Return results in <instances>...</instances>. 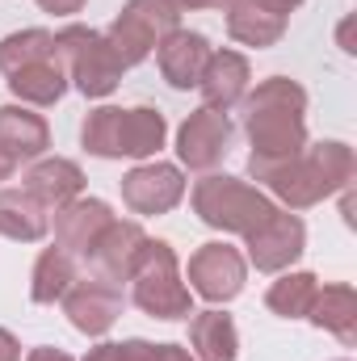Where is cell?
Listing matches in <instances>:
<instances>
[{"label":"cell","instance_id":"52a82bcc","mask_svg":"<svg viewBox=\"0 0 357 361\" xmlns=\"http://www.w3.org/2000/svg\"><path fill=\"white\" fill-rule=\"evenodd\" d=\"M177 17L181 13L173 8V0H131L105 38L114 47V55L122 59V68H135L177 30Z\"/></svg>","mask_w":357,"mask_h":361},{"label":"cell","instance_id":"9c48e42d","mask_svg":"<svg viewBox=\"0 0 357 361\" xmlns=\"http://www.w3.org/2000/svg\"><path fill=\"white\" fill-rule=\"evenodd\" d=\"M63 311L68 319L85 332L101 336L114 328V319L122 315V290L109 277H89V281H72V290L63 294Z\"/></svg>","mask_w":357,"mask_h":361},{"label":"cell","instance_id":"4fadbf2b","mask_svg":"<svg viewBox=\"0 0 357 361\" xmlns=\"http://www.w3.org/2000/svg\"><path fill=\"white\" fill-rule=\"evenodd\" d=\"M114 223V214H109V206L105 202H68V206H59V219H55V244L68 252V257H89L92 248H97V240H101V231Z\"/></svg>","mask_w":357,"mask_h":361},{"label":"cell","instance_id":"f1b7e54d","mask_svg":"<svg viewBox=\"0 0 357 361\" xmlns=\"http://www.w3.org/2000/svg\"><path fill=\"white\" fill-rule=\"evenodd\" d=\"M38 4H42L47 13H63V17H68V13H80V8H85V0H38Z\"/></svg>","mask_w":357,"mask_h":361},{"label":"cell","instance_id":"30bf717a","mask_svg":"<svg viewBox=\"0 0 357 361\" xmlns=\"http://www.w3.org/2000/svg\"><path fill=\"white\" fill-rule=\"evenodd\" d=\"M227 143H231V122H227V114L202 105L198 114L185 118L177 152L189 169H214V164L227 156Z\"/></svg>","mask_w":357,"mask_h":361},{"label":"cell","instance_id":"d6a6232c","mask_svg":"<svg viewBox=\"0 0 357 361\" xmlns=\"http://www.w3.org/2000/svg\"><path fill=\"white\" fill-rule=\"evenodd\" d=\"M25 361H72V357H68V353H59V349H34Z\"/></svg>","mask_w":357,"mask_h":361},{"label":"cell","instance_id":"6da1fadb","mask_svg":"<svg viewBox=\"0 0 357 361\" xmlns=\"http://www.w3.org/2000/svg\"><path fill=\"white\" fill-rule=\"evenodd\" d=\"M303 105L307 92L290 80H265L261 89L248 97V139H253V160L248 169L261 173L273 169L290 156L303 152Z\"/></svg>","mask_w":357,"mask_h":361},{"label":"cell","instance_id":"484cf974","mask_svg":"<svg viewBox=\"0 0 357 361\" xmlns=\"http://www.w3.org/2000/svg\"><path fill=\"white\" fill-rule=\"evenodd\" d=\"M315 294H320V286H315L311 273H286L282 281L269 286L265 302H269V311H277V315H286V319H298V315L311 311Z\"/></svg>","mask_w":357,"mask_h":361},{"label":"cell","instance_id":"5bb4252c","mask_svg":"<svg viewBox=\"0 0 357 361\" xmlns=\"http://www.w3.org/2000/svg\"><path fill=\"white\" fill-rule=\"evenodd\" d=\"M51 147V130L38 114L21 109V105H4L0 109V156L8 164H25L38 160Z\"/></svg>","mask_w":357,"mask_h":361},{"label":"cell","instance_id":"44dd1931","mask_svg":"<svg viewBox=\"0 0 357 361\" xmlns=\"http://www.w3.org/2000/svg\"><path fill=\"white\" fill-rule=\"evenodd\" d=\"M189 345H193V357L202 361H236V324L231 315H219V311H202L193 315L189 324Z\"/></svg>","mask_w":357,"mask_h":361},{"label":"cell","instance_id":"ba28073f","mask_svg":"<svg viewBox=\"0 0 357 361\" xmlns=\"http://www.w3.org/2000/svg\"><path fill=\"white\" fill-rule=\"evenodd\" d=\"M189 281L206 302H227L244 286V257L227 244H202L189 257Z\"/></svg>","mask_w":357,"mask_h":361},{"label":"cell","instance_id":"d4e9b609","mask_svg":"<svg viewBox=\"0 0 357 361\" xmlns=\"http://www.w3.org/2000/svg\"><path fill=\"white\" fill-rule=\"evenodd\" d=\"M55 55H59L55 34H47V30H21V34H8L0 42V72L13 76L17 68L38 63V59H55Z\"/></svg>","mask_w":357,"mask_h":361},{"label":"cell","instance_id":"836d02e7","mask_svg":"<svg viewBox=\"0 0 357 361\" xmlns=\"http://www.w3.org/2000/svg\"><path fill=\"white\" fill-rule=\"evenodd\" d=\"M13 169H17V164H8V160L0 156V180H8V177H13Z\"/></svg>","mask_w":357,"mask_h":361},{"label":"cell","instance_id":"1f68e13d","mask_svg":"<svg viewBox=\"0 0 357 361\" xmlns=\"http://www.w3.org/2000/svg\"><path fill=\"white\" fill-rule=\"evenodd\" d=\"M85 361H118V345H97Z\"/></svg>","mask_w":357,"mask_h":361},{"label":"cell","instance_id":"d6986e66","mask_svg":"<svg viewBox=\"0 0 357 361\" xmlns=\"http://www.w3.org/2000/svg\"><path fill=\"white\" fill-rule=\"evenodd\" d=\"M8 89L17 92L21 101H30V105H51V101H59L63 89H68V68H63L59 55L55 59L25 63V68H17L8 76Z\"/></svg>","mask_w":357,"mask_h":361},{"label":"cell","instance_id":"277c9868","mask_svg":"<svg viewBox=\"0 0 357 361\" xmlns=\"http://www.w3.org/2000/svg\"><path fill=\"white\" fill-rule=\"evenodd\" d=\"M193 210L202 214V223H210L219 231L253 235L273 214V202L236 177H206L193 185Z\"/></svg>","mask_w":357,"mask_h":361},{"label":"cell","instance_id":"4316f807","mask_svg":"<svg viewBox=\"0 0 357 361\" xmlns=\"http://www.w3.org/2000/svg\"><path fill=\"white\" fill-rule=\"evenodd\" d=\"M118 361H193V353H185V349H177V345L126 341V345H118Z\"/></svg>","mask_w":357,"mask_h":361},{"label":"cell","instance_id":"8992f818","mask_svg":"<svg viewBox=\"0 0 357 361\" xmlns=\"http://www.w3.org/2000/svg\"><path fill=\"white\" fill-rule=\"evenodd\" d=\"M55 47H59L63 68H68V80H76V89L85 97H105L118 89L122 59L114 55L105 34L85 30V25H68L63 34H55Z\"/></svg>","mask_w":357,"mask_h":361},{"label":"cell","instance_id":"3957f363","mask_svg":"<svg viewBox=\"0 0 357 361\" xmlns=\"http://www.w3.org/2000/svg\"><path fill=\"white\" fill-rule=\"evenodd\" d=\"M164 114L156 109H92L89 122H85V147L92 156H105V160H118V156H131V160H143V156H156L164 147Z\"/></svg>","mask_w":357,"mask_h":361},{"label":"cell","instance_id":"e0dca14e","mask_svg":"<svg viewBox=\"0 0 357 361\" xmlns=\"http://www.w3.org/2000/svg\"><path fill=\"white\" fill-rule=\"evenodd\" d=\"M143 244H147V235H143L139 223H109L89 257L97 261V269L105 273L109 281H122V277H131V265H135Z\"/></svg>","mask_w":357,"mask_h":361},{"label":"cell","instance_id":"5b68a950","mask_svg":"<svg viewBox=\"0 0 357 361\" xmlns=\"http://www.w3.org/2000/svg\"><path fill=\"white\" fill-rule=\"evenodd\" d=\"M131 281H135V302L156 315V319H181L189 315V290L181 286L177 257L169 244L147 240L131 265Z\"/></svg>","mask_w":357,"mask_h":361},{"label":"cell","instance_id":"7402d4cb","mask_svg":"<svg viewBox=\"0 0 357 361\" xmlns=\"http://www.w3.org/2000/svg\"><path fill=\"white\" fill-rule=\"evenodd\" d=\"M320 328H328V332H337L345 345H353L357 336V298L349 286H328L324 294H315V302H311V311H307Z\"/></svg>","mask_w":357,"mask_h":361},{"label":"cell","instance_id":"cb8c5ba5","mask_svg":"<svg viewBox=\"0 0 357 361\" xmlns=\"http://www.w3.org/2000/svg\"><path fill=\"white\" fill-rule=\"evenodd\" d=\"M72 281H76L72 257H68L63 248H47V252L38 257V265H34V286H30V294H34V302H55V298H63V294L72 290Z\"/></svg>","mask_w":357,"mask_h":361},{"label":"cell","instance_id":"83f0119b","mask_svg":"<svg viewBox=\"0 0 357 361\" xmlns=\"http://www.w3.org/2000/svg\"><path fill=\"white\" fill-rule=\"evenodd\" d=\"M257 8H265V13H273V17H286L290 8H298L303 0H253Z\"/></svg>","mask_w":357,"mask_h":361},{"label":"cell","instance_id":"603a6c76","mask_svg":"<svg viewBox=\"0 0 357 361\" xmlns=\"http://www.w3.org/2000/svg\"><path fill=\"white\" fill-rule=\"evenodd\" d=\"M227 30L244 47H273L282 38V30H286V17H273L265 8H257L253 0H236L231 17H227Z\"/></svg>","mask_w":357,"mask_h":361},{"label":"cell","instance_id":"ac0fdd59","mask_svg":"<svg viewBox=\"0 0 357 361\" xmlns=\"http://www.w3.org/2000/svg\"><path fill=\"white\" fill-rule=\"evenodd\" d=\"M80 189H85V173L72 160H42V164H34L25 173V193L38 197L42 206H55V210L76 202Z\"/></svg>","mask_w":357,"mask_h":361},{"label":"cell","instance_id":"2e32d148","mask_svg":"<svg viewBox=\"0 0 357 361\" xmlns=\"http://www.w3.org/2000/svg\"><path fill=\"white\" fill-rule=\"evenodd\" d=\"M198 89H202V97H206V109L227 114V109L248 92V59L236 55V51H210Z\"/></svg>","mask_w":357,"mask_h":361},{"label":"cell","instance_id":"ffe728a7","mask_svg":"<svg viewBox=\"0 0 357 361\" xmlns=\"http://www.w3.org/2000/svg\"><path fill=\"white\" fill-rule=\"evenodd\" d=\"M47 206L38 197H30L25 189H0V235L8 240H42L47 235Z\"/></svg>","mask_w":357,"mask_h":361},{"label":"cell","instance_id":"7c38bea8","mask_svg":"<svg viewBox=\"0 0 357 361\" xmlns=\"http://www.w3.org/2000/svg\"><path fill=\"white\" fill-rule=\"evenodd\" d=\"M303 240H307V231H303V223L294 219V214H282V210H273L265 223L248 235V252H253V265L265 273H277L286 269L298 252H303Z\"/></svg>","mask_w":357,"mask_h":361},{"label":"cell","instance_id":"9a60e30c","mask_svg":"<svg viewBox=\"0 0 357 361\" xmlns=\"http://www.w3.org/2000/svg\"><path fill=\"white\" fill-rule=\"evenodd\" d=\"M156 59H160V72L173 89H193L206 72V59H210V47L202 34H189V30H173L160 47H156Z\"/></svg>","mask_w":357,"mask_h":361},{"label":"cell","instance_id":"8fae6325","mask_svg":"<svg viewBox=\"0 0 357 361\" xmlns=\"http://www.w3.org/2000/svg\"><path fill=\"white\" fill-rule=\"evenodd\" d=\"M185 193V180L173 164H143L122 177V202L135 214H164L173 210Z\"/></svg>","mask_w":357,"mask_h":361},{"label":"cell","instance_id":"7a4b0ae2","mask_svg":"<svg viewBox=\"0 0 357 361\" xmlns=\"http://www.w3.org/2000/svg\"><path fill=\"white\" fill-rule=\"evenodd\" d=\"M253 177L265 180L269 189L277 197H286L290 206H315L320 197H328L341 185H349V177H353V156H349L345 143H320L307 156L298 152V156H290V160H282L273 169H261Z\"/></svg>","mask_w":357,"mask_h":361},{"label":"cell","instance_id":"4dcf8cb0","mask_svg":"<svg viewBox=\"0 0 357 361\" xmlns=\"http://www.w3.org/2000/svg\"><path fill=\"white\" fill-rule=\"evenodd\" d=\"M0 361H21V345L0 328Z\"/></svg>","mask_w":357,"mask_h":361},{"label":"cell","instance_id":"f546056e","mask_svg":"<svg viewBox=\"0 0 357 361\" xmlns=\"http://www.w3.org/2000/svg\"><path fill=\"white\" fill-rule=\"evenodd\" d=\"M236 0H173V8H231Z\"/></svg>","mask_w":357,"mask_h":361}]
</instances>
